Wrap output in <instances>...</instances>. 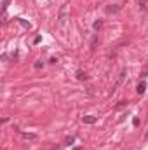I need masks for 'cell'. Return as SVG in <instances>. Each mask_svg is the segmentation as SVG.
Segmentation results:
<instances>
[{
	"mask_svg": "<svg viewBox=\"0 0 148 150\" xmlns=\"http://www.w3.org/2000/svg\"><path fill=\"white\" fill-rule=\"evenodd\" d=\"M87 79H89V77H87L85 72H82V70L77 72V80H87Z\"/></svg>",
	"mask_w": 148,
	"mask_h": 150,
	"instance_id": "8992f818",
	"label": "cell"
},
{
	"mask_svg": "<svg viewBox=\"0 0 148 150\" xmlns=\"http://www.w3.org/2000/svg\"><path fill=\"white\" fill-rule=\"evenodd\" d=\"M21 136L25 140H37V135H33V133H21Z\"/></svg>",
	"mask_w": 148,
	"mask_h": 150,
	"instance_id": "52a82bcc",
	"label": "cell"
},
{
	"mask_svg": "<svg viewBox=\"0 0 148 150\" xmlns=\"http://www.w3.org/2000/svg\"><path fill=\"white\" fill-rule=\"evenodd\" d=\"M125 77H127V70H122V72H120V75H119V79H117V82H115V86L112 87V94H113V92H115V91H117V89L124 84Z\"/></svg>",
	"mask_w": 148,
	"mask_h": 150,
	"instance_id": "6da1fadb",
	"label": "cell"
},
{
	"mask_svg": "<svg viewBox=\"0 0 148 150\" xmlns=\"http://www.w3.org/2000/svg\"><path fill=\"white\" fill-rule=\"evenodd\" d=\"M17 23H21L25 28H30V23H28V21H25V19H21V17H17Z\"/></svg>",
	"mask_w": 148,
	"mask_h": 150,
	"instance_id": "30bf717a",
	"label": "cell"
},
{
	"mask_svg": "<svg viewBox=\"0 0 148 150\" xmlns=\"http://www.w3.org/2000/svg\"><path fill=\"white\" fill-rule=\"evenodd\" d=\"M133 126H139V119L138 117H133Z\"/></svg>",
	"mask_w": 148,
	"mask_h": 150,
	"instance_id": "4fadbf2b",
	"label": "cell"
},
{
	"mask_svg": "<svg viewBox=\"0 0 148 150\" xmlns=\"http://www.w3.org/2000/svg\"><path fill=\"white\" fill-rule=\"evenodd\" d=\"M96 120H98V117H94V115H84L82 117L84 124H96Z\"/></svg>",
	"mask_w": 148,
	"mask_h": 150,
	"instance_id": "3957f363",
	"label": "cell"
},
{
	"mask_svg": "<svg viewBox=\"0 0 148 150\" xmlns=\"http://www.w3.org/2000/svg\"><path fill=\"white\" fill-rule=\"evenodd\" d=\"M42 66H44V61H37L35 63V68H42Z\"/></svg>",
	"mask_w": 148,
	"mask_h": 150,
	"instance_id": "5bb4252c",
	"label": "cell"
},
{
	"mask_svg": "<svg viewBox=\"0 0 148 150\" xmlns=\"http://www.w3.org/2000/svg\"><path fill=\"white\" fill-rule=\"evenodd\" d=\"M96 44H98V33L92 37V40H91V49H94V45H96Z\"/></svg>",
	"mask_w": 148,
	"mask_h": 150,
	"instance_id": "9c48e42d",
	"label": "cell"
},
{
	"mask_svg": "<svg viewBox=\"0 0 148 150\" xmlns=\"http://www.w3.org/2000/svg\"><path fill=\"white\" fill-rule=\"evenodd\" d=\"M145 91H146V82H145V80L138 82V86H136V92H138V94H143Z\"/></svg>",
	"mask_w": 148,
	"mask_h": 150,
	"instance_id": "277c9868",
	"label": "cell"
},
{
	"mask_svg": "<svg viewBox=\"0 0 148 150\" xmlns=\"http://www.w3.org/2000/svg\"><path fill=\"white\" fill-rule=\"evenodd\" d=\"M49 63H51V65H54V63H58V58H51V60H49Z\"/></svg>",
	"mask_w": 148,
	"mask_h": 150,
	"instance_id": "e0dca14e",
	"label": "cell"
},
{
	"mask_svg": "<svg viewBox=\"0 0 148 150\" xmlns=\"http://www.w3.org/2000/svg\"><path fill=\"white\" fill-rule=\"evenodd\" d=\"M106 12L108 14H117V12H120V5L119 4H110L106 7Z\"/></svg>",
	"mask_w": 148,
	"mask_h": 150,
	"instance_id": "7a4b0ae2",
	"label": "cell"
},
{
	"mask_svg": "<svg viewBox=\"0 0 148 150\" xmlns=\"http://www.w3.org/2000/svg\"><path fill=\"white\" fill-rule=\"evenodd\" d=\"M92 28H94L96 31H99V30L103 28V21H101V19H98V21H94V25H92Z\"/></svg>",
	"mask_w": 148,
	"mask_h": 150,
	"instance_id": "ba28073f",
	"label": "cell"
},
{
	"mask_svg": "<svg viewBox=\"0 0 148 150\" xmlns=\"http://www.w3.org/2000/svg\"><path fill=\"white\" fill-rule=\"evenodd\" d=\"M136 2L139 4V7H141V11H146V5H145V0H136Z\"/></svg>",
	"mask_w": 148,
	"mask_h": 150,
	"instance_id": "7c38bea8",
	"label": "cell"
},
{
	"mask_svg": "<svg viewBox=\"0 0 148 150\" xmlns=\"http://www.w3.org/2000/svg\"><path fill=\"white\" fill-rule=\"evenodd\" d=\"M2 7H4V11H7V7H9V0H4V5H2Z\"/></svg>",
	"mask_w": 148,
	"mask_h": 150,
	"instance_id": "2e32d148",
	"label": "cell"
},
{
	"mask_svg": "<svg viewBox=\"0 0 148 150\" xmlns=\"http://www.w3.org/2000/svg\"><path fill=\"white\" fill-rule=\"evenodd\" d=\"M65 143H66V145H73V143H75V136H68Z\"/></svg>",
	"mask_w": 148,
	"mask_h": 150,
	"instance_id": "8fae6325",
	"label": "cell"
},
{
	"mask_svg": "<svg viewBox=\"0 0 148 150\" xmlns=\"http://www.w3.org/2000/svg\"><path fill=\"white\" fill-rule=\"evenodd\" d=\"M40 40H42V37H40V35H39V37H35V39H33V44H39V42H40Z\"/></svg>",
	"mask_w": 148,
	"mask_h": 150,
	"instance_id": "9a60e30c",
	"label": "cell"
},
{
	"mask_svg": "<svg viewBox=\"0 0 148 150\" xmlns=\"http://www.w3.org/2000/svg\"><path fill=\"white\" fill-rule=\"evenodd\" d=\"M65 19H66V5L61 7V12H59V25H63Z\"/></svg>",
	"mask_w": 148,
	"mask_h": 150,
	"instance_id": "5b68a950",
	"label": "cell"
}]
</instances>
